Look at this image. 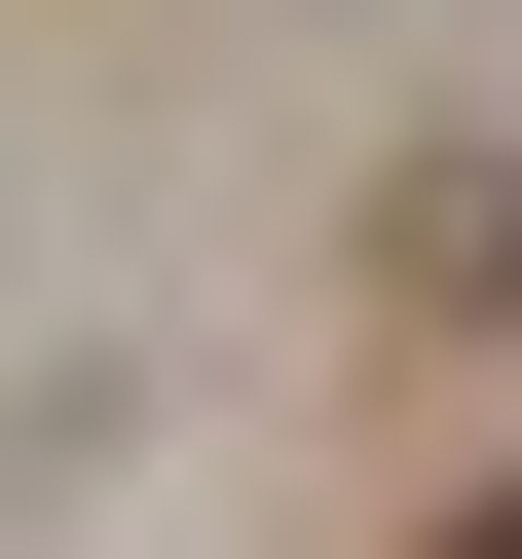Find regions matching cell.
Here are the masks:
<instances>
[{"mask_svg":"<svg viewBox=\"0 0 522 559\" xmlns=\"http://www.w3.org/2000/svg\"><path fill=\"white\" fill-rule=\"evenodd\" d=\"M411 559H522V485H485V522H411Z\"/></svg>","mask_w":522,"mask_h":559,"instance_id":"6da1fadb","label":"cell"}]
</instances>
